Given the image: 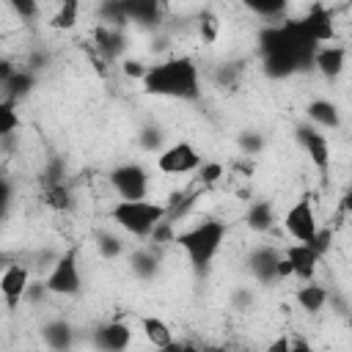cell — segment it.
Returning <instances> with one entry per match:
<instances>
[{"mask_svg": "<svg viewBox=\"0 0 352 352\" xmlns=\"http://www.w3.org/2000/svg\"><path fill=\"white\" fill-rule=\"evenodd\" d=\"M143 91L148 96L162 99H182L192 102L201 96V74L190 55H165L162 60L148 66L143 77Z\"/></svg>", "mask_w": 352, "mask_h": 352, "instance_id": "1", "label": "cell"}, {"mask_svg": "<svg viewBox=\"0 0 352 352\" xmlns=\"http://www.w3.org/2000/svg\"><path fill=\"white\" fill-rule=\"evenodd\" d=\"M228 236V226L223 220H204V223H192L190 228L176 234V248L187 256V261L204 272L209 270L212 258L220 253V248L226 245Z\"/></svg>", "mask_w": 352, "mask_h": 352, "instance_id": "2", "label": "cell"}, {"mask_svg": "<svg viewBox=\"0 0 352 352\" xmlns=\"http://www.w3.org/2000/svg\"><path fill=\"white\" fill-rule=\"evenodd\" d=\"M165 217H168V204L160 201H113L107 209V220L138 239H148L151 231Z\"/></svg>", "mask_w": 352, "mask_h": 352, "instance_id": "3", "label": "cell"}, {"mask_svg": "<svg viewBox=\"0 0 352 352\" xmlns=\"http://www.w3.org/2000/svg\"><path fill=\"white\" fill-rule=\"evenodd\" d=\"M107 184L116 192V201H148L151 176L140 162H121L110 168Z\"/></svg>", "mask_w": 352, "mask_h": 352, "instance_id": "4", "label": "cell"}, {"mask_svg": "<svg viewBox=\"0 0 352 352\" xmlns=\"http://www.w3.org/2000/svg\"><path fill=\"white\" fill-rule=\"evenodd\" d=\"M44 286L50 294L55 297H77L82 292V275H80V258H77V248H69L58 256V261H52Z\"/></svg>", "mask_w": 352, "mask_h": 352, "instance_id": "5", "label": "cell"}, {"mask_svg": "<svg viewBox=\"0 0 352 352\" xmlns=\"http://www.w3.org/2000/svg\"><path fill=\"white\" fill-rule=\"evenodd\" d=\"M280 226L283 231L300 242V245H311L314 236L319 234V220H316V209H314V201L311 195H300L280 217Z\"/></svg>", "mask_w": 352, "mask_h": 352, "instance_id": "6", "label": "cell"}, {"mask_svg": "<svg viewBox=\"0 0 352 352\" xmlns=\"http://www.w3.org/2000/svg\"><path fill=\"white\" fill-rule=\"evenodd\" d=\"M157 170L165 173V176H184V173H192L204 165L198 148L190 143V140H176L170 146H165L160 154H157Z\"/></svg>", "mask_w": 352, "mask_h": 352, "instance_id": "7", "label": "cell"}, {"mask_svg": "<svg viewBox=\"0 0 352 352\" xmlns=\"http://www.w3.org/2000/svg\"><path fill=\"white\" fill-rule=\"evenodd\" d=\"M294 138L302 146V151L308 154V162L316 168L319 179L327 184L330 182V157H333L330 154V140L311 124H297L294 126Z\"/></svg>", "mask_w": 352, "mask_h": 352, "instance_id": "8", "label": "cell"}, {"mask_svg": "<svg viewBox=\"0 0 352 352\" xmlns=\"http://www.w3.org/2000/svg\"><path fill=\"white\" fill-rule=\"evenodd\" d=\"M135 338V330L124 319H107L91 330V346L96 352H126Z\"/></svg>", "mask_w": 352, "mask_h": 352, "instance_id": "9", "label": "cell"}, {"mask_svg": "<svg viewBox=\"0 0 352 352\" xmlns=\"http://www.w3.org/2000/svg\"><path fill=\"white\" fill-rule=\"evenodd\" d=\"M30 267L16 261V264H6L3 275H0V292H3V300H6V308L8 311H16L19 302H25V292L30 286Z\"/></svg>", "mask_w": 352, "mask_h": 352, "instance_id": "10", "label": "cell"}, {"mask_svg": "<svg viewBox=\"0 0 352 352\" xmlns=\"http://www.w3.org/2000/svg\"><path fill=\"white\" fill-rule=\"evenodd\" d=\"M283 258V248L258 245L248 253V270L258 283H278V261Z\"/></svg>", "mask_w": 352, "mask_h": 352, "instance_id": "11", "label": "cell"}, {"mask_svg": "<svg viewBox=\"0 0 352 352\" xmlns=\"http://www.w3.org/2000/svg\"><path fill=\"white\" fill-rule=\"evenodd\" d=\"M300 22H302L305 33H308L316 44L336 38V19H333V11H330L327 6H322V3H311V6L305 8V14L300 16Z\"/></svg>", "mask_w": 352, "mask_h": 352, "instance_id": "12", "label": "cell"}, {"mask_svg": "<svg viewBox=\"0 0 352 352\" xmlns=\"http://www.w3.org/2000/svg\"><path fill=\"white\" fill-rule=\"evenodd\" d=\"M91 38H94V52H96L104 63H113V60L126 50V30H124V28L96 25Z\"/></svg>", "mask_w": 352, "mask_h": 352, "instance_id": "13", "label": "cell"}, {"mask_svg": "<svg viewBox=\"0 0 352 352\" xmlns=\"http://www.w3.org/2000/svg\"><path fill=\"white\" fill-rule=\"evenodd\" d=\"M283 256L289 258L292 270H294V278H300L302 283L314 280L316 270H319V256L314 253L311 245H300V242H292V245H283Z\"/></svg>", "mask_w": 352, "mask_h": 352, "instance_id": "14", "label": "cell"}, {"mask_svg": "<svg viewBox=\"0 0 352 352\" xmlns=\"http://www.w3.org/2000/svg\"><path fill=\"white\" fill-rule=\"evenodd\" d=\"M314 69L324 80H338L346 72V47H338V44L319 47L316 50V58H314Z\"/></svg>", "mask_w": 352, "mask_h": 352, "instance_id": "15", "label": "cell"}, {"mask_svg": "<svg viewBox=\"0 0 352 352\" xmlns=\"http://www.w3.org/2000/svg\"><path fill=\"white\" fill-rule=\"evenodd\" d=\"M41 341L50 352H72L74 346V327L66 319H47L41 324Z\"/></svg>", "mask_w": 352, "mask_h": 352, "instance_id": "16", "label": "cell"}, {"mask_svg": "<svg viewBox=\"0 0 352 352\" xmlns=\"http://www.w3.org/2000/svg\"><path fill=\"white\" fill-rule=\"evenodd\" d=\"M138 327H140V333H143V338H146V344H148L151 349H162V346H168V344L176 341L170 324H168L162 316H154V314L140 316Z\"/></svg>", "mask_w": 352, "mask_h": 352, "instance_id": "17", "label": "cell"}, {"mask_svg": "<svg viewBox=\"0 0 352 352\" xmlns=\"http://www.w3.org/2000/svg\"><path fill=\"white\" fill-rule=\"evenodd\" d=\"M305 116H308L311 124L324 126V129H338V126H341L338 104L330 102V99H322V96H316V99H311V102L305 104Z\"/></svg>", "mask_w": 352, "mask_h": 352, "instance_id": "18", "label": "cell"}, {"mask_svg": "<svg viewBox=\"0 0 352 352\" xmlns=\"http://www.w3.org/2000/svg\"><path fill=\"white\" fill-rule=\"evenodd\" d=\"M124 14L129 25L140 28H160L162 22V6L160 3H124Z\"/></svg>", "mask_w": 352, "mask_h": 352, "instance_id": "19", "label": "cell"}, {"mask_svg": "<svg viewBox=\"0 0 352 352\" xmlns=\"http://www.w3.org/2000/svg\"><path fill=\"white\" fill-rule=\"evenodd\" d=\"M129 270H132V275H138V278H143V280L154 278L157 270H160V248L146 245V248L132 250V253H129Z\"/></svg>", "mask_w": 352, "mask_h": 352, "instance_id": "20", "label": "cell"}, {"mask_svg": "<svg viewBox=\"0 0 352 352\" xmlns=\"http://www.w3.org/2000/svg\"><path fill=\"white\" fill-rule=\"evenodd\" d=\"M275 223H278V217H275V209H272L270 201H253V204L248 206V212H245V226H248L250 231H256V234L272 231Z\"/></svg>", "mask_w": 352, "mask_h": 352, "instance_id": "21", "label": "cell"}, {"mask_svg": "<svg viewBox=\"0 0 352 352\" xmlns=\"http://www.w3.org/2000/svg\"><path fill=\"white\" fill-rule=\"evenodd\" d=\"M327 297H330V292L322 286V283H314V280H308V283H302L297 292H294V300H297V305L305 311V314H319L322 308H324V302H327Z\"/></svg>", "mask_w": 352, "mask_h": 352, "instance_id": "22", "label": "cell"}, {"mask_svg": "<svg viewBox=\"0 0 352 352\" xmlns=\"http://www.w3.org/2000/svg\"><path fill=\"white\" fill-rule=\"evenodd\" d=\"M33 85H36L33 72H28L25 66H22V69H16V74H14L8 82H3V102H14V104H19L22 99H28V96H30Z\"/></svg>", "mask_w": 352, "mask_h": 352, "instance_id": "23", "label": "cell"}, {"mask_svg": "<svg viewBox=\"0 0 352 352\" xmlns=\"http://www.w3.org/2000/svg\"><path fill=\"white\" fill-rule=\"evenodd\" d=\"M44 204L52 209V212H60V214H66V212H72L74 209V204H77V198H74V190L63 182V184H52V187H44Z\"/></svg>", "mask_w": 352, "mask_h": 352, "instance_id": "24", "label": "cell"}, {"mask_svg": "<svg viewBox=\"0 0 352 352\" xmlns=\"http://www.w3.org/2000/svg\"><path fill=\"white\" fill-rule=\"evenodd\" d=\"M80 11H82V6L77 0H66V3H60L55 8V14L50 16L47 25L55 28V30H74L77 22H80Z\"/></svg>", "mask_w": 352, "mask_h": 352, "instance_id": "25", "label": "cell"}, {"mask_svg": "<svg viewBox=\"0 0 352 352\" xmlns=\"http://www.w3.org/2000/svg\"><path fill=\"white\" fill-rule=\"evenodd\" d=\"M94 245H96V250H99V256L104 261H113V258H118L124 253V239L116 231H110V228L96 231L94 234Z\"/></svg>", "mask_w": 352, "mask_h": 352, "instance_id": "26", "label": "cell"}, {"mask_svg": "<svg viewBox=\"0 0 352 352\" xmlns=\"http://www.w3.org/2000/svg\"><path fill=\"white\" fill-rule=\"evenodd\" d=\"M245 8L248 11H253V14H258V16H264V22H283L280 16L286 14L289 16V3L286 0H264V3H245Z\"/></svg>", "mask_w": 352, "mask_h": 352, "instance_id": "27", "label": "cell"}, {"mask_svg": "<svg viewBox=\"0 0 352 352\" xmlns=\"http://www.w3.org/2000/svg\"><path fill=\"white\" fill-rule=\"evenodd\" d=\"M22 124V118L16 116V104L14 102H0V135L8 140L14 138L16 126Z\"/></svg>", "mask_w": 352, "mask_h": 352, "instance_id": "28", "label": "cell"}, {"mask_svg": "<svg viewBox=\"0 0 352 352\" xmlns=\"http://www.w3.org/2000/svg\"><path fill=\"white\" fill-rule=\"evenodd\" d=\"M217 30H220V22L212 11H201L198 14V36L204 44H214L217 41Z\"/></svg>", "mask_w": 352, "mask_h": 352, "instance_id": "29", "label": "cell"}, {"mask_svg": "<svg viewBox=\"0 0 352 352\" xmlns=\"http://www.w3.org/2000/svg\"><path fill=\"white\" fill-rule=\"evenodd\" d=\"M162 138H165V132L160 129V126H143L140 132H138V146L143 148V151H162Z\"/></svg>", "mask_w": 352, "mask_h": 352, "instance_id": "30", "label": "cell"}, {"mask_svg": "<svg viewBox=\"0 0 352 352\" xmlns=\"http://www.w3.org/2000/svg\"><path fill=\"white\" fill-rule=\"evenodd\" d=\"M223 173H226V168L220 162H204L198 168V184L201 187H212V184H217L223 179Z\"/></svg>", "mask_w": 352, "mask_h": 352, "instance_id": "31", "label": "cell"}, {"mask_svg": "<svg viewBox=\"0 0 352 352\" xmlns=\"http://www.w3.org/2000/svg\"><path fill=\"white\" fill-rule=\"evenodd\" d=\"M121 72H124L126 77H132V80H140V82H143V77L148 74V66H146L140 58H124V60H121Z\"/></svg>", "mask_w": 352, "mask_h": 352, "instance_id": "32", "label": "cell"}, {"mask_svg": "<svg viewBox=\"0 0 352 352\" xmlns=\"http://www.w3.org/2000/svg\"><path fill=\"white\" fill-rule=\"evenodd\" d=\"M239 146H242V151L245 154H258L261 148H264V138L261 135H256V132H242V138H239Z\"/></svg>", "mask_w": 352, "mask_h": 352, "instance_id": "33", "label": "cell"}, {"mask_svg": "<svg viewBox=\"0 0 352 352\" xmlns=\"http://www.w3.org/2000/svg\"><path fill=\"white\" fill-rule=\"evenodd\" d=\"M330 245H333V231H330V228H319V234H316V236H314V242H311L314 253L322 258V256H327Z\"/></svg>", "mask_w": 352, "mask_h": 352, "instance_id": "34", "label": "cell"}, {"mask_svg": "<svg viewBox=\"0 0 352 352\" xmlns=\"http://www.w3.org/2000/svg\"><path fill=\"white\" fill-rule=\"evenodd\" d=\"M8 8H11V11H16L22 22H28V19L38 16V11H41V6H38V3H30V0H22V3H8Z\"/></svg>", "mask_w": 352, "mask_h": 352, "instance_id": "35", "label": "cell"}, {"mask_svg": "<svg viewBox=\"0 0 352 352\" xmlns=\"http://www.w3.org/2000/svg\"><path fill=\"white\" fill-rule=\"evenodd\" d=\"M154 352H201V346L192 344V341H187V338H176L173 344H168L162 349H154Z\"/></svg>", "mask_w": 352, "mask_h": 352, "instance_id": "36", "label": "cell"}, {"mask_svg": "<svg viewBox=\"0 0 352 352\" xmlns=\"http://www.w3.org/2000/svg\"><path fill=\"white\" fill-rule=\"evenodd\" d=\"M267 352H292V341H289V336H275V338L267 344Z\"/></svg>", "mask_w": 352, "mask_h": 352, "instance_id": "37", "label": "cell"}, {"mask_svg": "<svg viewBox=\"0 0 352 352\" xmlns=\"http://www.w3.org/2000/svg\"><path fill=\"white\" fill-rule=\"evenodd\" d=\"M338 209L344 212V214H352V184L341 192V201H338Z\"/></svg>", "mask_w": 352, "mask_h": 352, "instance_id": "38", "label": "cell"}, {"mask_svg": "<svg viewBox=\"0 0 352 352\" xmlns=\"http://www.w3.org/2000/svg\"><path fill=\"white\" fill-rule=\"evenodd\" d=\"M294 275V270H292V264H289V258L283 256L280 261H278V280H286V278H292Z\"/></svg>", "mask_w": 352, "mask_h": 352, "instance_id": "39", "label": "cell"}, {"mask_svg": "<svg viewBox=\"0 0 352 352\" xmlns=\"http://www.w3.org/2000/svg\"><path fill=\"white\" fill-rule=\"evenodd\" d=\"M289 341H292V352H314L311 344H308L302 336H294V338H289Z\"/></svg>", "mask_w": 352, "mask_h": 352, "instance_id": "40", "label": "cell"}, {"mask_svg": "<svg viewBox=\"0 0 352 352\" xmlns=\"http://www.w3.org/2000/svg\"><path fill=\"white\" fill-rule=\"evenodd\" d=\"M201 352H248V349H236V346H217V344H206V346H201Z\"/></svg>", "mask_w": 352, "mask_h": 352, "instance_id": "41", "label": "cell"}]
</instances>
